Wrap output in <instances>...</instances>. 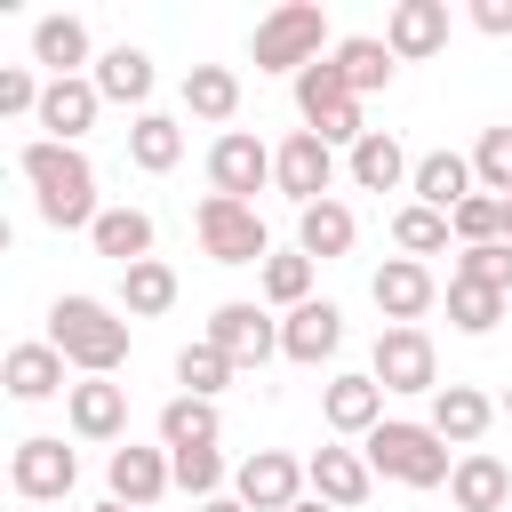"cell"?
<instances>
[{
    "mask_svg": "<svg viewBox=\"0 0 512 512\" xmlns=\"http://www.w3.org/2000/svg\"><path fill=\"white\" fill-rule=\"evenodd\" d=\"M16 176L32 184V200H40V224H56V232H96L104 200H96V168H88V152H80V144L32 136V144L16 152Z\"/></svg>",
    "mask_w": 512,
    "mask_h": 512,
    "instance_id": "1",
    "label": "cell"
},
{
    "mask_svg": "<svg viewBox=\"0 0 512 512\" xmlns=\"http://www.w3.org/2000/svg\"><path fill=\"white\" fill-rule=\"evenodd\" d=\"M48 344L80 368V376H120L128 360V320L104 296H56L48 304Z\"/></svg>",
    "mask_w": 512,
    "mask_h": 512,
    "instance_id": "2",
    "label": "cell"
},
{
    "mask_svg": "<svg viewBox=\"0 0 512 512\" xmlns=\"http://www.w3.org/2000/svg\"><path fill=\"white\" fill-rule=\"evenodd\" d=\"M360 456H368L376 480H400V488H448V472H456L448 440H440L432 424H400V416H384V424L360 440Z\"/></svg>",
    "mask_w": 512,
    "mask_h": 512,
    "instance_id": "3",
    "label": "cell"
},
{
    "mask_svg": "<svg viewBox=\"0 0 512 512\" xmlns=\"http://www.w3.org/2000/svg\"><path fill=\"white\" fill-rule=\"evenodd\" d=\"M328 56V16L312 8V0H288V8H272L264 24H256V72H304V64H320Z\"/></svg>",
    "mask_w": 512,
    "mask_h": 512,
    "instance_id": "4",
    "label": "cell"
},
{
    "mask_svg": "<svg viewBox=\"0 0 512 512\" xmlns=\"http://www.w3.org/2000/svg\"><path fill=\"white\" fill-rule=\"evenodd\" d=\"M192 232H200V248H208V264H264L272 256V232H264V216L248 208V200H200L192 208Z\"/></svg>",
    "mask_w": 512,
    "mask_h": 512,
    "instance_id": "5",
    "label": "cell"
},
{
    "mask_svg": "<svg viewBox=\"0 0 512 512\" xmlns=\"http://www.w3.org/2000/svg\"><path fill=\"white\" fill-rule=\"evenodd\" d=\"M8 488H16L24 504H64V496L80 488V456H72L56 432H32V440H16V456H8Z\"/></svg>",
    "mask_w": 512,
    "mask_h": 512,
    "instance_id": "6",
    "label": "cell"
},
{
    "mask_svg": "<svg viewBox=\"0 0 512 512\" xmlns=\"http://www.w3.org/2000/svg\"><path fill=\"white\" fill-rule=\"evenodd\" d=\"M272 184V144L264 136H248V128H224L216 144H208V192L216 200H248L256 208V192Z\"/></svg>",
    "mask_w": 512,
    "mask_h": 512,
    "instance_id": "7",
    "label": "cell"
},
{
    "mask_svg": "<svg viewBox=\"0 0 512 512\" xmlns=\"http://www.w3.org/2000/svg\"><path fill=\"white\" fill-rule=\"evenodd\" d=\"M304 464L288 456V448H256V456H240L232 464V496L248 504V512H296L304 504Z\"/></svg>",
    "mask_w": 512,
    "mask_h": 512,
    "instance_id": "8",
    "label": "cell"
},
{
    "mask_svg": "<svg viewBox=\"0 0 512 512\" xmlns=\"http://www.w3.org/2000/svg\"><path fill=\"white\" fill-rule=\"evenodd\" d=\"M272 184H280L296 208H320V200H336V144H320L312 128H296V136L272 152Z\"/></svg>",
    "mask_w": 512,
    "mask_h": 512,
    "instance_id": "9",
    "label": "cell"
},
{
    "mask_svg": "<svg viewBox=\"0 0 512 512\" xmlns=\"http://www.w3.org/2000/svg\"><path fill=\"white\" fill-rule=\"evenodd\" d=\"M208 344H216L232 368H264V360L280 352V320H272L264 304L232 296V304H216V312H208Z\"/></svg>",
    "mask_w": 512,
    "mask_h": 512,
    "instance_id": "10",
    "label": "cell"
},
{
    "mask_svg": "<svg viewBox=\"0 0 512 512\" xmlns=\"http://www.w3.org/2000/svg\"><path fill=\"white\" fill-rule=\"evenodd\" d=\"M368 376L384 392H440V352L424 328H384L376 352H368Z\"/></svg>",
    "mask_w": 512,
    "mask_h": 512,
    "instance_id": "11",
    "label": "cell"
},
{
    "mask_svg": "<svg viewBox=\"0 0 512 512\" xmlns=\"http://www.w3.org/2000/svg\"><path fill=\"white\" fill-rule=\"evenodd\" d=\"M368 296H376L384 328H416V320L440 304V280H432V264H416V256H384L376 280H368Z\"/></svg>",
    "mask_w": 512,
    "mask_h": 512,
    "instance_id": "12",
    "label": "cell"
},
{
    "mask_svg": "<svg viewBox=\"0 0 512 512\" xmlns=\"http://www.w3.org/2000/svg\"><path fill=\"white\" fill-rule=\"evenodd\" d=\"M104 488L144 512V504H160V496L176 488V464H168V448H136V440H128V448L104 456Z\"/></svg>",
    "mask_w": 512,
    "mask_h": 512,
    "instance_id": "13",
    "label": "cell"
},
{
    "mask_svg": "<svg viewBox=\"0 0 512 512\" xmlns=\"http://www.w3.org/2000/svg\"><path fill=\"white\" fill-rule=\"evenodd\" d=\"M336 344H344V312H336L328 296H312V304H296V312L280 320V360H296V368L336 360Z\"/></svg>",
    "mask_w": 512,
    "mask_h": 512,
    "instance_id": "14",
    "label": "cell"
},
{
    "mask_svg": "<svg viewBox=\"0 0 512 512\" xmlns=\"http://www.w3.org/2000/svg\"><path fill=\"white\" fill-rule=\"evenodd\" d=\"M64 424H72L80 440H120V432H128V384L80 376V384L64 392Z\"/></svg>",
    "mask_w": 512,
    "mask_h": 512,
    "instance_id": "15",
    "label": "cell"
},
{
    "mask_svg": "<svg viewBox=\"0 0 512 512\" xmlns=\"http://www.w3.org/2000/svg\"><path fill=\"white\" fill-rule=\"evenodd\" d=\"M320 416H328V432H344V440H368V432L384 424V384H376L368 368H352V376H328V392H320Z\"/></svg>",
    "mask_w": 512,
    "mask_h": 512,
    "instance_id": "16",
    "label": "cell"
},
{
    "mask_svg": "<svg viewBox=\"0 0 512 512\" xmlns=\"http://www.w3.org/2000/svg\"><path fill=\"white\" fill-rule=\"evenodd\" d=\"M424 424H432V432H440V440H448L456 456H472V448H480V432L496 424V400H488L480 384H440V392H432V416H424Z\"/></svg>",
    "mask_w": 512,
    "mask_h": 512,
    "instance_id": "17",
    "label": "cell"
},
{
    "mask_svg": "<svg viewBox=\"0 0 512 512\" xmlns=\"http://www.w3.org/2000/svg\"><path fill=\"white\" fill-rule=\"evenodd\" d=\"M304 480H312V496L336 504V512H360L368 488H376V472H368L360 448H312V456H304Z\"/></svg>",
    "mask_w": 512,
    "mask_h": 512,
    "instance_id": "18",
    "label": "cell"
},
{
    "mask_svg": "<svg viewBox=\"0 0 512 512\" xmlns=\"http://www.w3.org/2000/svg\"><path fill=\"white\" fill-rule=\"evenodd\" d=\"M384 48H392L400 64L440 56V48H448V0H400V8L384 16Z\"/></svg>",
    "mask_w": 512,
    "mask_h": 512,
    "instance_id": "19",
    "label": "cell"
},
{
    "mask_svg": "<svg viewBox=\"0 0 512 512\" xmlns=\"http://www.w3.org/2000/svg\"><path fill=\"white\" fill-rule=\"evenodd\" d=\"M344 176L360 184V192H408V176H416V160L400 152V136L392 128H368L352 152H344Z\"/></svg>",
    "mask_w": 512,
    "mask_h": 512,
    "instance_id": "20",
    "label": "cell"
},
{
    "mask_svg": "<svg viewBox=\"0 0 512 512\" xmlns=\"http://www.w3.org/2000/svg\"><path fill=\"white\" fill-rule=\"evenodd\" d=\"M408 192H416V208H440V216H456V208L480 192V176H472V152H424V160H416V176H408Z\"/></svg>",
    "mask_w": 512,
    "mask_h": 512,
    "instance_id": "21",
    "label": "cell"
},
{
    "mask_svg": "<svg viewBox=\"0 0 512 512\" xmlns=\"http://www.w3.org/2000/svg\"><path fill=\"white\" fill-rule=\"evenodd\" d=\"M64 368H72V360H64L48 336H32V344H8V368H0V376H8V400H24V408H32V400L72 392V384H64Z\"/></svg>",
    "mask_w": 512,
    "mask_h": 512,
    "instance_id": "22",
    "label": "cell"
},
{
    "mask_svg": "<svg viewBox=\"0 0 512 512\" xmlns=\"http://www.w3.org/2000/svg\"><path fill=\"white\" fill-rule=\"evenodd\" d=\"M96 112H104V96H96V80L80 72V80H48V96H40V128L56 136V144H80L88 128H96Z\"/></svg>",
    "mask_w": 512,
    "mask_h": 512,
    "instance_id": "23",
    "label": "cell"
},
{
    "mask_svg": "<svg viewBox=\"0 0 512 512\" xmlns=\"http://www.w3.org/2000/svg\"><path fill=\"white\" fill-rule=\"evenodd\" d=\"M448 496H456V512H504L512 504V464L488 456V448H472V456H456Z\"/></svg>",
    "mask_w": 512,
    "mask_h": 512,
    "instance_id": "24",
    "label": "cell"
},
{
    "mask_svg": "<svg viewBox=\"0 0 512 512\" xmlns=\"http://www.w3.org/2000/svg\"><path fill=\"white\" fill-rule=\"evenodd\" d=\"M88 80H96V96H104V104H136V112H144L160 72H152V56H144V48H128V40H120V48H104V56H96V72H88Z\"/></svg>",
    "mask_w": 512,
    "mask_h": 512,
    "instance_id": "25",
    "label": "cell"
},
{
    "mask_svg": "<svg viewBox=\"0 0 512 512\" xmlns=\"http://www.w3.org/2000/svg\"><path fill=\"white\" fill-rule=\"evenodd\" d=\"M352 240H360V216H352L344 200L296 208V248H304L312 264H336V256H352Z\"/></svg>",
    "mask_w": 512,
    "mask_h": 512,
    "instance_id": "26",
    "label": "cell"
},
{
    "mask_svg": "<svg viewBox=\"0 0 512 512\" xmlns=\"http://www.w3.org/2000/svg\"><path fill=\"white\" fill-rule=\"evenodd\" d=\"M32 64H48V80H80V64H88V24H80V16H40V24H32Z\"/></svg>",
    "mask_w": 512,
    "mask_h": 512,
    "instance_id": "27",
    "label": "cell"
},
{
    "mask_svg": "<svg viewBox=\"0 0 512 512\" xmlns=\"http://www.w3.org/2000/svg\"><path fill=\"white\" fill-rule=\"evenodd\" d=\"M224 440V416H216V400H192V392H176L168 408H160V448L168 456H184V448H216Z\"/></svg>",
    "mask_w": 512,
    "mask_h": 512,
    "instance_id": "28",
    "label": "cell"
},
{
    "mask_svg": "<svg viewBox=\"0 0 512 512\" xmlns=\"http://www.w3.org/2000/svg\"><path fill=\"white\" fill-rule=\"evenodd\" d=\"M336 64H344L352 96H376V88H392V72H400V56L384 48V32H352V40H336Z\"/></svg>",
    "mask_w": 512,
    "mask_h": 512,
    "instance_id": "29",
    "label": "cell"
},
{
    "mask_svg": "<svg viewBox=\"0 0 512 512\" xmlns=\"http://www.w3.org/2000/svg\"><path fill=\"white\" fill-rule=\"evenodd\" d=\"M184 112L224 128V120L240 112V72H232V64H192V72H184Z\"/></svg>",
    "mask_w": 512,
    "mask_h": 512,
    "instance_id": "30",
    "label": "cell"
},
{
    "mask_svg": "<svg viewBox=\"0 0 512 512\" xmlns=\"http://www.w3.org/2000/svg\"><path fill=\"white\" fill-rule=\"evenodd\" d=\"M88 240H96V256H112V264L128 272V264L152 256V216H144V208H104Z\"/></svg>",
    "mask_w": 512,
    "mask_h": 512,
    "instance_id": "31",
    "label": "cell"
},
{
    "mask_svg": "<svg viewBox=\"0 0 512 512\" xmlns=\"http://www.w3.org/2000/svg\"><path fill=\"white\" fill-rule=\"evenodd\" d=\"M128 160H136L144 176H168V168L184 160V128H176L168 112H136V128H128Z\"/></svg>",
    "mask_w": 512,
    "mask_h": 512,
    "instance_id": "32",
    "label": "cell"
},
{
    "mask_svg": "<svg viewBox=\"0 0 512 512\" xmlns=\"http://www.w3.org/2000/svg\"><path fill=\"white\" fill-rule=\"evenodd\" d=\"M256 288H264V304H280V312L312 304V256H304V248H272V256L256 264Z\"/></svg>",
    "mask_w": 512,
    "mask_h": 512,
    "instance_id": "33",
    "label": "cell"
},
{
    "mask_svg": "<svg viewBox=\"0 0 512 512\" xmlns=\"http://www.w3.org/2000/svg\"><path fill=\"white\" fill-rule=\"evenodd\" d=\"M168 304H176V272H168L160 256H144V264L120 272V312H128V320H160Z\"/></svg>",
    "mask_w": 512,
    "mask_h": 512,
    "instance_id": "34",
    "label": "cell"
},
{
    "mask_svg": "<svg viewBox=\"0 0 512 512\" xmlns=\"http://www.w3.org/2000/svg\"><path fill=\"white\" fill-rule=\"evenodd\" d=\"M448 240H456V224H448L440 208H416V200L392 208V248H400V256L424 264V256H448Z\"/></svg>",
    "mask_w": 512,
    "mask_h": 512,
    "instance_id": "35",
    "label": "cell"
},
{
    "mask_svg": "<svg viewBox=\"0 0 512 512\" xmlns=\"http://www.w3.org/2000/svg\"><path fill=\"white\" fill-rule=\"evenodd\" d=\"M232 376H240V368H232V360H224V352H216V344H208V336H200V344H184V352H176V384H184V392H192V400H216V392H224V384H232Z\"/></svg>",
    "mask_w": 512,
    "mask_h": 512,
    "instance_id": "36",
    "label": "cell"
},
{
    "mask_svg": "<svg viewBox=\"0 0 512 512\" xmlns=\"http://www.w3.org/2000/svg\"><path fill=\"white\" fill-rule=\"evenodd\" d=\"M496 320H504V296H496V288L448 280V328H464V336H488Z\"/></svg>",
    "mask_w": 512,
    "mask_h": 512,
    "instance_id": "37",
    "label": "cell"
},
{
    "mask_svg": "<svg viewBox=\"0 0 512 512\" xmlns=\"http://www.w3.org/2000/svg\"><path fill=\"white\" fill-rule=\"evenodd\" d=\"M448 280H472V288H496V296H512V240L456 248V272H448Z\"/></svg>",
    "mask_w": 512,
    "mask_h": 512,
    "instance_id": "38",
    "label": "cell"
},
{
    "mask_svg": "<svg viewBox=\"0 0 512 512\" xmlns=\"http://www.w3.org/2000/svg\"><path fill=\"white\" fill-rule=\"evenodd\" d=\"M448 224H456V248H488V240H504V200L496 192H472Z\"/></svg>",
    "mask_w": 512,
    "mask_h": 512,
    "instance_id": "39",
    "label": "cell"
},
{
    "mask_svg": "<svg viewBox=\"0 0 512 512\" xmlns=\"http://www.w3.org/2000/svg\"><path fill=\"white\" fill-rule=\"evenodd\" d=\"M168 464H176V488H184V496H200V504H208V496H224V480H232V464H224L216 448H184V456H168Z\"/></svg>",
    "mask_w": 512,
    "mask_h": 512,
    "instance_id": "40",
    "label": "cell"
},
{
    "mask_svg": "<svg viewBox=\"0 0 512 512\" xmlns=\"http://www.w3.org/2000/svg\"><path fill=\"white\" fill-rule=\"evenodd\" d=\"M472 176H480V192L512 200V128H488V136L472 144Z\"/></svg>",
    "mask_w": 512,
    "mask_h": 512,
    "instance_id": "41",
    "label": "cell"
},
{
    "mask_svg": "<svg viewBox=\"0 0 512 512\" xmlns=\"http://www.w3.org/2000/svg\"><path fill=\"white\" fill-rule=\"evenodd\" d=\"M40 96H48V80H32L24 64H0V112L16 120V112H40Z\"/></svg>",
    "mask_w": 512,
    "mask_h": 512,
    "instance_id": "42",
    "label": "cell"
},
{
    "mask_svg": "<svg viewBox=\"0 0 512 512\" xmlns=\"http://www.w3.org/2000/svg\"><path fill=\"white\" fill-rule=\"evenodd\" d=\"M472 24H480L488 40H504V32H512V0H472Z\"/></svg>",
    "mask_w": 512,
    "mask_h": 512,
    "instance_id": "43",
    "label": "cell"
},
{
    "mask_svg": "<svg viewBox=\"0 0 512 512\" xmlns=\"http://www.w3.org/2000/svg\"><path fill=\"white\" fill-rule=\"evenodd\" d=\"M200 512H248V504H240V496H208Z\"/></svg>",
    "mask_w": 512,
    "mask_h": 512,
    "instance_id": "44",
    "label": "cell"
},
{
    "mask_svg": "<svg viewBox=\"0 0 512 512\" xmlns=\"http://www.w3.org/2000/svg\"><path fill=\"white\" fill-rule=\"evenodd\" d=\"M88 512H136V504H120V496H104V504H88Z\"/></svg>",
    "mask_w": 512,
    "mask_h": 512,
    "instance_id": "45",
    "label": "cell"
},
{
    "mask_svg": "<svg viewBox=\"0 0 512 512\" xmlns=\"http://www.w3.org/2000/svg\"><path fill=\"white\" fill-rule=\"evenodd\" d=\"M296 512H336V504H320V496H304V504H296Z\"/></svg>",
    "mask_w": 512,
    "mask_h": 512,
    "instance_id": "46",
    "label": "cell"
},
{
    "mask_svg": "<svg viewBox=\"0 0 512 512\" xmlns=\"http://www.w3.org/2000/svg\"><path fill=\"white\" fill-rule=\"evenodd\" d=\"M504 240H512V200H504Z\"/></svg>",
    "mask_w": 512,
    "mask_h": 512,
    "instance_id": "47",
    "label": "cell"
},
{
    "mask_svg": "<svg viewBox=\"0 0 512 512\" xmlns=\"http://www.w3.org/2000/svg\"><path fill=\"white\" fill-rule=\"evenodd\" d=\"M504 416H512V392H504Z\"/></svg>",
    "mask_w": 512,
    "mask_h": 512,
    "instance_id": "48",
    "label": "cell"
}]
</instances>
